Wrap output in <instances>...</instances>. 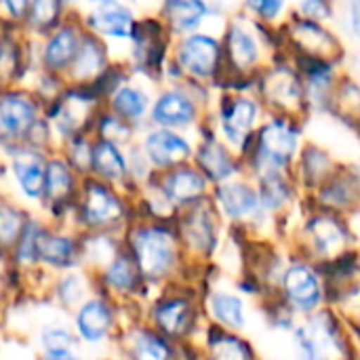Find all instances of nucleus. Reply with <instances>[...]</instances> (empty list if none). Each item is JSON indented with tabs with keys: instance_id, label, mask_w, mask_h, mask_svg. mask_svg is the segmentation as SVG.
<instances>
[{
	"instance_id": "obj_20",
	"label": "nucleus",
	"mask_w": 360,
	"mask_h": 360,
	"mask_svg": "<svg viewBox=\"0 0 360 360\" xmlns=\"http://www.w3.org/2000/svg\"><path fill=\"white\" fill-rule=\"evenodd\" d=\"M46 196L53 202H63L70 194H72V175L68 171V167L59 160H53L46 167Z\"/></svg>"
},
{
	"instance_id": "obj_25",
	"label": "nucleus",
	"mask_w": 360,
	"mask_h": 360,
	"mask_svg": "<svg viewBox=\"0 0 360 360\" xmlns=\"http://www.w3.org/2000/svg\"><path fill=\"white\" fill-rule=\"evenodd\" d=\"M169 348L167 344L152 335V333H139L133 342V359L135 360H167Z\"/></svg>"
},
{
	"instance_id": "obj_32",
	"label": "nucleus",
	"mask_w": 360,
	"mask_h": 360,
	"mask_svg": "<svg viewBox=\"0 0 360 360\" xmlns=\"http://www.w3.org/2000/svg\"><path fill=\"white\" fill-rule=\"evenodd\" d=\"M213 354H215V360H249L247 348L232 338H221L213 346Z\"/></svg>"
},
{
	"instance_id": "obj_28",
	"label": "nucleus",
	"mask_w": 360,
	"mask_h": 360,
	"mask_svg": "<svg viewBox=\"0 0 360 360\" xmlns=\"http://www.w3.org/2000/svg\"><path fill=\"white\" fill-rule=\"evenodd\" d=\"M114 108L124 118H139L146 112V97L135 89H120L114 97Z\"/></svg>"
},
{
	"instance_id": "obj_35",
	"label": "nucleus",
	"mask_w": 360,
	"mask_h": 360,
	"mask_svg": "<svg viewBox=\"0 0 360 360\" xmlns=\"http://www.w3.org/2000/svg\"><path fill=\"white\" fill-rule=\"evenodd\" d=\"M19 215L11 209H2V221H0V228H2V238L4 243H11L17 234H19Z\"/></svg>"
},
{
	"instance_id": "obj_34",
	"label": "nucleus",
	"mask_w": 360,
	"mask_h": 360,
	"mask_svg": "<svg viewBox=\"0 0 360 360\" xmlns=\"http://www.w3.org/2000/svg\"><path fill=\"white\" fill-rule=\"evenodd\" d=\"M42 340H44L46 352H68L72 346V338L63 329H51L44 333Z\"/></svg>"
},
{
	"instance_id": "obj_15",
	"label": "nucleus",
	"mask_w": 360,
	"mask_h": 360,
	"mask_svg": "<svg viewBox=\"0 0 360 360\" xmlns=\"http://www.w3.org/2000/svg\"><path fill=\"white\" fill-rule=\"evenodd\" d=\"M110 327V310L101 302H89L82 306L78 314V329L84 340L97 342L108 333Z\"/></svg>"
},
{
	"instance_id": "obj_22",
	"label": "nucleus",
	"mask_w": 360,
	"mask_h": 360,
	"mask_svg": "<svg viewBox=\"0 0 360 360\" xmlns=\"http://www.w3.org/2000/svg\"><path fill=\"white\" fill-rule=\"evenodd\" d=\"M213 312L215 316L228 325V327H243L245 325V312H243V302L234 295H228V293H217L213 297Z\"/></svg>"
},
{
	"instance_id": "obj_19",
	"label": "nucleus",
	"mask_w": 360,
	"mask_h": 360,
	"mask_svg": "<svg viewBox=\"0 0 360 360\" xmlns=\"http://www.w3.org/2000/svg\"><path fill=\"white\" fill-rule=\"evenodd\" d=\"M93 167L99 175H103L108 179H120L127 169L122 156L110 141L97 143V148L93 150Z\"/></svg>"
},
{
	"instance_id": "obj_9",
	"label": "nucleus",
	"mask_w": 360,
	"mask_h": 360,
	"mask_svg": "<svg viewBox=\"0 0 360 360\" xmlns=\"http://www.w3.org/2000/svg\"><path fill=\"white\" fill-rule=\"evenodd\" d=\"M154 25L156 23L146 21L141 25H135V32H133V38L137 42L135 55L143 68H156L162 59V53H165V42L160 38V30Z\"/></svg>"
},
{
	"instance_id": "obj_17",
	"label": "nucleus",
	"mask_w": 360,
	"mask_h": 360,
	"mask_svg": "<svg viewBox=\"0 0 360 360\" xmlns=\"http://www.w3.org/2000/svg\"><path fill=\"white\" fill-rule=\"evenodd\" d=\"M78 55V42L72 30H61L57 32L46 49H44V63L53 70H61L68 63H72V59Z\"/></svg>"
},
{
	"instance_id": "obj_7",
	"label": "nucleus",
	"mask_w": 360,
	"mask_h": 360,
	"mask_svg": "<svg viewBox=\"0 0 360 360\" xmlns=\"http://www.w3.org/2000/svg\"><path fill=\"white\" fill-rule=\"evenodd\" d=\"M36 110L21 95H6L0 108V127L6 135H19L34 124Z\"/></svg>"
},
{
	"instance_id": "obj_6",
	"label": "nucleus",
	"mask_w": 360,
	"mask_h": 360,
	"mask_svg": "<svg viewBox=\"0 0 360 360\" xmlns=\"http://www.w3.org/2000/svg\"><path fill=\"white\" fill-rule=\"evenodd\" d=\"M120 213H122V207L112 192H108L105 188H101L97 184L89 186L86 198L82 205V215L89 224H93V226L110 224V221L118 219Z\"/></svg>"
},
{
	"instance_id": "obj_40",
	"label": "nucleus",
	"mask_w": 360,
	"mask_h": 360,
	"mask_svg": "<svg viewBox=\"0 0 360 360\" xmlns=\"http://www.w3.org/2000/svg\"><path fill=\"white\" fill-rule=\"evenodd\" d=\"M352 25L356 32H360V0L356 2V6H352Z\"/></svg>"
},
{
	"instance_id": "obj_23",
	"label": "nucleus",
	"mask_w": 360,
	"mask_h": 360,
	"mask_svg": "<svg viewBox=\"0 0 360 360\" xmlns=\"http://www.w3.org/2000/svg\"><path fill=\"white\" fill-rule=\"evenodd\" d=\"M188 319V306L179 300L167 302L156 310V321L167 333H179Z\"/></svg>"
},
{
	"instance_id": "obj_24",
	"label": "nucleus",
	"mask_w": 360,
	"mask_h": 360,
	"mask_svg": "<svg viewBox=\"0 0 360 360\" xmlns=\"http://www.w3.org/2000/svg\"><path fill=\"white\" fill-rule=\"evenodd\" d=\"M230 53L236 65L249 68L257 59V46L251 36H247L243 30H232L230 34Z\"/></svg>"
},
{
	"instance_id": "obj_16",
	"label": "nucleus",
	"mask_w": 360,
	"mask_h": 360,
	"mask_svg": "<svg viewBox=\"0 0 360 360\" xmlns=\"http://www.w3.org/2000/svg\"><path fill=\"white\" fill-rule=\"evenodd\" d=\"M165 13L175 32H186L205 17L207 6L202 0H167Z\"/></svg>"
},
{
	"instance_id": "obj_8",
	"label": "nucleus",
	"mask_w": 360,
	"mask_h": 360,
	"mask_svg": "<svg viewBox=\"0 0 360 360\" xmlns=\"http://www.w3.org/2000/svg\"><path fill=\"white\" fill-rule=\"evenodd\" d=\"M13 171L21 184V190L27 196L36 198L42 194L44 186H46V171H44V162L38 154H34V152L19 154L13 162Z\"/></svg>"
},
{
	"instance_id": "obj_21",
	"label": "nucleus",
	"mask_w": 360,
	"mask_h": 360,
	"mask_svg": "<svg viewBox=\"0 0 360 360\" xmlns=\"http://www.w3.org/2000/svg\"><path fill=\"white\" fill-rule=\"evenodd\" d=\"M74 257V245L61 236H46L40 238V259L51 266H68Z\"/></svg>"
},
{
	"instance_id": "obj_27",
	"label": "nucleus",
	"mask_w": 360,
	"mask_h": 360,
	"mask_svg": "<svg viewBox=\"0 0 360 360\" xmlns=\"http://www.w3.org/2000/svg\"><path fill=\"white\" fill-rule=\"evenodd\" d=\"M312 232H314V238H316V245L321 251H331L344 243V230L327 217L316 219L312 224Z\"/></svg>"
},
{
	"instance_id": "obj_18",
	"label": "nucleus",
	"mask_w": 360,
	"mask_h": 360,
	"mask_svg": "<svg viewBox=\"0 0 360 360\" xmlns=\"http://www.w3.org/2000/svg\"><path fill=\"white\" fill-rule=\"evenodd\" d=\"M198 160H200L202 171H205L211 179H215V181L226 179L228 175L234 173L232 158L228 156V152H226L215 139H209L205 146H200Z\"/></svg>"
},
{
	"instance_id": "obj_12",
	"label": "nucleus",
	"mask_w": 360,
	"mask_h": 360,
	"mask_svg": "<svg viewBox=\"0 0 360 360\" xmlns=\"http://www.w3.org/2000/svg\"><path fill=\"white\" fill-rule=\"evenodd\" d=\"M217 198L224 207V211L232 217H247L253 215L259 207V198L257 194L243 186V184H232V186H224L217 190Z\"/></svg>"
},
{
	"instance_id": "obj_31",
	"label": "nucleus",
	"mask_w": 360,
	"mask_h": 360,
	"mask_svg": "<svg viewBox=\"0 0 360 360\" xmlns=\"http://www.w3.org/2000/svg\"><path fill=\"white\" fill-rule=\"evenodd\" d=\"M78 72H80V76H91V74H95L99 68H101V61H103V53H101V49H99V44L93 40V38H89L86 42H84V46H82V51H78Z\"/></svg>"
},
{
	"instance_id": "obj_30",
	"label": "nucleus",
	"mask_w": 360,
	"mask_h": 360,
	"mask_svg": "<svg viewBox=\"0 0 360 360\" xmlns=\"http://www.w3.org/2000/svg\"><path fill=\"white\" fill-rule=\"evenodd\" d=\"M108 283L114 287V289H131L133 283H135V268H133V262L129 257H118L112 268L108 270Z\"/></svg>"
},
{
	"instance_id": "obj_5",
	"label": "nucleus",
	"mask_w": 360,
	"mask_h": 360,
	"mask_svg": "<svg viewBox=\"0 0 360 360\" xmlns=\"http://www.w3.org/2000/svg\"><path fill=\"white\" fill-rule=\"evenodd\" d=\"M146 150H148V156L152 158V162H156L158 167L177 165L190 156V146L186 143V139H181L169 131L152 133L146 139Z\"/></svg>"
},
{
	"instance_id": "obj_38",
	"label": "nucleus",
	"mask_w": 360,
	"mask_h": 360,
	"mask_svg": "<svg viewBox=\"0 0 360 360\" xmlns=\"http://www.w3.org/2000/svg\"><path fill=\"white\" fill-rule=\"evenodd\" d=\"M27 2L30 0H4V6L13 17H23V13L27 11Z\"/></svg>"
},
{
	"instance_id": "obj_10",
	"label": "nucleus",
	"mask_w": 360,
	"mask_h": 360,
	"mask_svg": "<svg viewBox=\"0 0 360 360\" xmlns=\"http://www.w3.org/2000/svg\"><path fill=\"white\" fill-rule=\"evenodd\" d=\"M255 116H257V105L253 101H249V99H234L232 103H228L224 108V114H221L224 131L230 135V139L240 141L247 135V131L253 127Z\"/></svg>"
},
{
	"instance_id": "obj_11",
	"label": "nucleus",
	"mask_w": 360,
	"mask_h": 360,
	"mask_svg": "<svg viewBox=\"0 0 360 360\" xmlns=\"http://www.w3.org/2000/svg\"><path fill=\"white\" fill-rule=\"evenodd\" d=\"M192 118H194V105L181 93H175V91L167 93L154 105V120L160 124L175 127V124H186Z\"/></svg>"
},
{
	"instance_id": "obj_39",
	"label": "nucleus",
	"mask_w": 360,
	"mask_h": 360,
	"mask_svg": "<svg viewBox=\"0 0 360 360\" xmlns=\"http://www.w3.org/2000/svg\"><path fill=\"white\" fill-rule=\"evenodd\" d=\"M46 360H78L76 356H72L70 354V350L68 352H46Z\"/></svg>"
},
{
	"instance_id": "obj_29",
	"label": "nucleus",
	"mask_w": 360,
	"mask_h": 360,
	"mask_svg": "<svg viewBox=\"0 0 360 360\" xmlns=\"http://www.w3.org/2000/svg\"><path fill=\"white\" fill-rule=\"evenodd\" d=\"M59 11H61V0H34L30 15L40 30H49L51 25H55Z\"/></svg>"
},
{
	"instance_id": "obj_33",
	"label": "nucleus",
	"mask_w": 360,
	"mask_h": 360,
	"mask_svg": "<svg viewBox=\"0 0 360 360\" xmlns=\"http://www.w3.org/2000/svg\"><path fill=\"white\" fill-rule=\"evenodd\" d=\"M287 200V188L281 179L276 177H268L266 186H264V202L268 207H278Z\"/></svg>"
},
{
	"instance_id": "obj_13",
	"label": "nucleus",
	"mask_w": 360,
	"mask_h": 360,
	"mask_svg": "<svg viewBox=\"0 0 360 360\" xmlns=\"http://www.w3.org/2000/svg\"><path fill=\"white\" fill-rule=\"evenodd\" d=\"M93 25L108 36H131L135 32L133 17L127 8L116 4H103L93 13Z\"/></svg>"
},
{
	"instance_id": "obj_36",
	"label": "nucleus",
	"mask_w": 360,
	"mask_h": 360,
	"mask_svg": "<svg viewBox=\"0 0 360 360\" xmlns=\"http://www.w3.org/2000/svg\"><path fill=\"white\" fill-rule=\"evenodd\" d=\"M249 6H251L257 15H262V17H266V19H272V17L278 15V11H281V6H283V0H249Z\"/></svg>"
},
{
	"instance_id": "obj_14",
	"label": "nucleus",
	"mask_w": 360,
	"mask_h": 360,
	"mask_svg": "<svg viewBox=\"0 0 360 360\" xmlns=\"http://www.w3.org/2000/svg\"><path fill=\"white\" fill-rule=\"evenodd\" d=\"M202 190H205V179L198 173L188 171V169L171 173L165 181V192L175 202H190L198 198Z\"/></svg>"
},
{
	"instance_id": "obj_37",
	"label": "nucleus",
	"mask_w": 360,
	"mask_h": 360,
	"mask_svg": "<svg viewBox=\"0 0 360 360\" xmlns=\"http://www.w3.org/2000/svg\"><path fill=\"white\" fill-rule=\"evenodd\" d=\"M302 8L312 15V17H323V15H329V6L325 4V0H306L302 4Z\"/></svg>"
},
{
	"instance_id": "obj_4",
	"label": "nucleus",
	"mask_w": 360,
	"mask_h": 360,
	"mask_svg": "<svg viewBox=\"0 0 360 360\" xmlns=\"http://www.w3.org/2000/svg\"><path fill=\"white\" fill-rule=\"evenodd\" d=\"M285 291L289 300L302 310L314 308L321 300L319 281L306 266H293L285 274Z\"/></svg>"
},
{
	"instance_id": "obj_3",
	"label": "nucleus",
	"mask_w": 360,
	"mask_h": 360,
	"mask_svg": "<svg viewBox=\"0 0 360 360\" xmlns=\"http://www.w3.org/2000/svg\"><path fill=\"white\" fill-rule=\"evenodd\" d=\"M295 152V133L287 122H272L262 133V158L270 167H281L289 162Z\"/></svg>"
},
{
	"instance_id": "obj_2",
	"label": "nucleus",
	"mask_w": 360,
	"mask_h": 360,
	"mask_svg": "<svg viewBox=\"0 0 360 360\" xmlns=\"http://www.w3.org/2000/svg\"><path fill=\"white\" fill-rule=\"evenodd\" d=\"M179 61L188 72H192L200 78H207L217 70L219 44L209 36H192L181 44Z\"/></svg>"
},
{
	"instance_id": "obj_26",
	"label": "nucleus",
	"mask_w": 360,
	"mask_h": 360,
	"mask_svg": "<svg viewBox=\"0 0 360 360\" xmlns=\"http://www.w3.org/2000/svg\"><path fill=\"white\" fill-rule=\"evenodd\" d=\"M186 234H188L190 243L198 249L213 247V243H215L213 224H211L209 215H205V213H196L190 217V221L186 226Z\"/></svg>"
},
{
	"instance_id": "obj_1",
	"label": "nucleus",
	"mask_w": 360,
	"mask_h": 360,
	"mask_svg": "<svg viewBox=\"0 0 360 360\" xmlns=\"http://www.w3.org/2000/svg\"><path fill=\"white\" fill-rule=\"evenodd\" d=\"M137 266L146 276H160L173 264V243L165 230L146 228L133 236Z\"/></svg>"
}]
</instances>
